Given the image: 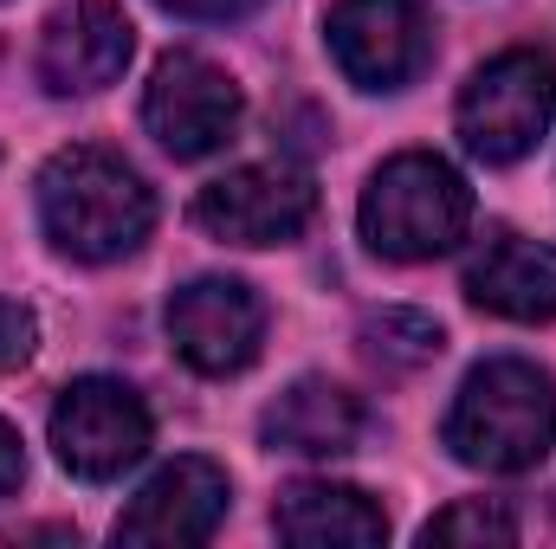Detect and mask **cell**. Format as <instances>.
<instances>
[{"instance_id":"8fae6325","label":"cell","mask_w":556,"mask_h":549,"mask_svg":"<svg viewBox=\"0 0 556 549\" xmlns=\"http://www.w3.org/2000/svg\"><path fill=\"white\" fill-rule=\"evenodd\" d=\"M227 518V472L214 459H175L117 518V544H207Z\"/></svg>"},{"instance_id":"52a82bcc","label":"cell","mask_w":556,"mask_h":549,"mask_svg":"<svg viewBox=\"0 0 556 549\" xmlns=\"http://www.w3.org/2000/svg\"><path fill=\"white\" fill-rule=\"evenodd\" d=\"M330 52L350 85L402 91L433 59V33L415 0H337L330 7Z\"/></svg>"},{"instance_id":"5b68a950","label":"cell","mask_w":556,"mask_h":549,"mask_svg":"<svg viewBox=\"0 0 556 549\" xmlns=\"http://www.w3.org/2000/svg\"><path fill=\"white\" fill-rule=\"evenodd\" d=\"M142 124L175 162H201L240 130V85L201 52H168L142 91Z\"/></svg>"},{"instance_id":"7a4b0ae2","label":"cell","mask_w":556,"mask_h":549,"mask_svg":"<svg viewBox=\"0 0 556 549\" xmlns=\"http://www.w3.org/2000/svg\"><path fill=\"white\" fill-rule=\"evenodd\" d=\"M556 439V382L538 362L492 356L479 362L446 413V446L479 472H531Z\"/></svg>"},{"instance_id":"277c9868","label":"cell","mask_w":556,"mask_h":549,"mask_svg":"<svg viewBox=\"0 0 556 549\" xmlns=\"http://www.w3.org/2000/svg\"><path fill=\"white\" fill-rule=\"evenodd\" d=\"M556 117V59L538 46L498 52L459 91V137L479 162H518Z\"/></svg>"},{"instance_id":"2e32d148","label":"cell","mask_w":556,"mask_h":549,"mask_svg":"<svg viewBox=\"0 0 556 549\" xmlns=\"http://www.w3.org/2000/svg\"><path fill=\"white\" fill-rule=\"evenodd\" d=\"M420 544H518V518L498 498H459L420 524Z\"/></svg>"},{"instance_id":"9c48e42d","label":"cell","mask_w":556,"mask_h":549,"mask_svg":"<svg viewBox=\"0 0 556 549\" xmlns=\"http://www.w3.org/2000/svg\"><path fill=\"white\" fill-rule=\"evenodd\" d=\"M266 304L240 278H194L168 297V343L201 375H240L260 356Z\"/></svg>"},{"instance_id":"3957f363","label":"cell","mask_w":556,"mask_h":549,"mask_svg":"<svg viewBox=\"0 0 556 549\" xmlns=\"http://www.w3.org/2000/svg\"><path fill=\"white\" fill-rule=\"evenodd\" d=\"M466 227H472V188L440 155H420V149L395 155L363 188V240L382 259H402V266L433 259V253L459 246Z\"/></svg>"},{"instance_id":"30bf717a","label":"cell","mask_w":556,"mask_h":549,"mask_svg":"<svg viewBox=\"0 0 556 549\" xmlns=\"http://www.w3.org/2000/svg\"><path fill=\"white\" fill-rule=\"evenodd\" d=\"M137 46V26L111 0H72L46 20L39 33V78L52 98H91L124 78Z\"/></svg>"},{"instance_id":"ac0fdd59","label":"cell","mask_w":556,"mask_h":549,"mask_svg":"<svg viewBox=\"0 0 556 549\" xmlns=\"http://www.w3.org/2000/svg\"><path fill=\"white\" fill-rule=\"evenodd\" d=\"M155 7H168V13H181V20H247V13L266 7V0H155Z\"/></svg>"},{"instance_id":"8992f818","label":"cell","mask_w":556,"mask_h":549,"mask_svg":"<svg viewBox=\"0 0 556 549\" xmlns=\"http://www.w3.org/2000/svg\"><path fill=\"white\" fill-rule=\"evenodd\" d=\"M52 452L65 472L104 485L117 472H130L149 452V408L137 388L111 382V375H85L59 395L52 408Z\"/></svg>"},{"instance_id":"4fadbf2b","label":"cell","mask_w":556,"mask_h":549,"mask_svg":"<svg viewBox=\"0 0 556 549\" xmlns=\"http://www.w3.org/2000/svg\"><path fill=\"white\" fill-rule=\"evenodd\" d=\"M273 531L285 544L304 549H369L389 537V518L376 498H363L356 485H330V478H298L273 511Z\"/></svg>"},{"instance_id":"9a60e30c","label":"cell","mask_w":556,"mask_h":549,"mask_svg":"<svg viewBox=\"0 0 556 549\" xmlns=\"http://www.w3.org/2000/svg\"><path fill=\"white\" fill-rule=\"evenodd\" d=\"M363 349H369L376 369L408 375V369H427V362L446 349V336H440V323H433L427 310H376V317L363 323Z\"/></svg>"},{"instance_id":"ba28073f","label":"cell","mask_w":556,"mask_h":549,"mask_svg":"<svg viewBox=\"0 0 556 549\" xmlns=\"http://www.w3.org/2000/svg\"><path fill=\"white\" fill-rule=\"evenodd\" d=\"M311 207L317 194L291 162H253L207 181L194 201V220L227 246H285L311 227Z\"/></svg>"},{"instance_id":"6da1fadb","label":"cell","mask_w":556,"mask_h":549,"mask_svg":"<svg viewBox=\"0 0 556 549\" xmlns=\"http://www.w3.org/2000/svg\"><path fill=\"white\" fill-rule=\"evenodd\" d=\"M39 220L52 233L59 253L85 259V266H111L124 253H137L155 227V194L137 168L111 149H59L39 175Z\"/></svg>"},{"instance_id":"7c38bea8","label":"cell","mask_w":556,"mask_h":549,"mask_svg":"<svg viewBox=\"0 0 556 549\" xmlns=\"http://www.w3.org/2000/svg\"><path fill=\"white\" fill-rule=\"evenodd\" d=\"M466 297L492 317L511 323H551L556 317V246L518 240V233H492L472 266H466Z\"/></svg>"},{"instance_id":"e0dca14e","label":"cell","mask_w":556,"mask_h":549,"mask_svg":"<svg viewBox=\"0 0 556 549\" xmlns=\"http://www.w3.org/2000/svg\"><path fill=\"white\" fill-rule=\"evenodd\" d=\"M33 343H39L33 310H26V304H13V297H0V375H7V369H20V362L33 356Z\"/></svg>"},{"instance_id":"5bb4252c","label":"cell","mask_w":556,"mask_h":549,"mask_svg":"<svg viewBox=\"0 0 556 549\" xmlns=\"http://www.w3.org/2000/svg\"><path fill=\"white\" fill-rule=\"evenodd\" d=\"M273 452H304V459H337L363 439V401L324 375H304L278 395L260 420Z\"/></svg>"},{"instance_id":"d6986e66","label":"cell","mask_w":556,"mask_h":549,"mask_svg":"<svg viewBox=\"0 0 556 549\" xmlns=\"http://www.w3.org/2000/svg\"><path fill=\"white\" fill-rule=\"evenodd\" d=\"M20 472H26V452H20V433L0 420V498L20 485Z\"/></svg>"}]
</instances>
